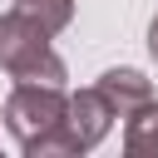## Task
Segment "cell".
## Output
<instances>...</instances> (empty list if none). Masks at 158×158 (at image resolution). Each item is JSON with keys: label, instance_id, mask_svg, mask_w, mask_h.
<instances>
[{"label": "cell", "instance_id": "cell-1", "mask_svg": "<svg viewBox=\"0 0 158 158\" xmlns=\"http://www.w3.org/2000/svg\"><path fill=\"white\" fill-rule=\"evenodd\" d=\"M64 114H69L64 84H35V79H20L0 109L10 138L20 143L25 158H54V138L64 128Z\"/></svg>", "mask_w": 158, "mask_h": 158}, {"label": "cell", "instance_id": "cell-2", "mask_svg": "<svg viewBox=\"0 0 158 158\" xmlns=\"http://www.w3.org/2000/svg\"><path fill=\"white\" fill-rule=\"evenodd\" d=\"M49 40H54V35H44L30 15H20V10L0 15V69H5L15 84H20V79H35V84H64L69 69H64V59L54 54Z\"/></svg>", "mask_w": 158, "mask_h": 158}, {"label": "cell", "instance_id": "cell-3", "mask_svg": "<svg viewBox=\"0 0 158 158\" xmlns=\"http://www.w3.org/2000/svg\"><path fill=\"white\" fill-rule=\"evenodd\" d=\"M114 118H118V114L109 109V99L99 94V84L69 94V114H64V128H59V138H54V158H79V153L99 148L104 133L114 128Z\"/></svg>", "mask_w": 158, "mask_h": 158}, {"label": "cell", "instance_id": "cell-4", "mask_svg": "<svg viewBox=\"0 0 158 158\" xmlns=\"http://www.w3.org/2000/svg\"><path fill=\"white\" fill-rule=\"evenodd\" d=\"M99 94L109 99V109L118 118H128L143 104H153V79H143L138 69H109V74H99Z\"/></svg>", "mask_w": 158, "mask_h": 158}, {"label": "cell", "instance_id": "cell-5", "mask_svg": "<svg viewBox=\"0 0 158 158\" xmlns=\"http://www.w3.org/2000/svg\"><path fill=\"white\" fill-rule=\"evenodd\" d=\"M123 153L128 158H158V99L123 118Z\"/></svg>", "mask_w": 158, "mask_h": 158}, {"label": "cell", "instance_id": "cell-6", "mask_svg": "<svg viewBox=\"0 0 158 158\" xmlns=\"http://www.w3.org/2000/svg\"><path fill=\"white\" fill-rule=\"evenodd\" d=\"M15 10L30 15L44 35H59V30H69V20H74V0H15Z\"/></svg>", "mask_w": 158, "mask_h": 158}, {"label": "cell", "instance_id": "cell-7", "mask_svg": "<svg viewBox=\"0 0 158 158\" xmlns=\"http://www.w3.org/2000/svg\"><path fill=\"white\" fill-rule=\"evenodd\" d=\"M148 54L158 59V15H153V25H148Z\"/></svg>", "mask_w": 158, "mask_h": 158}]
</instances>
